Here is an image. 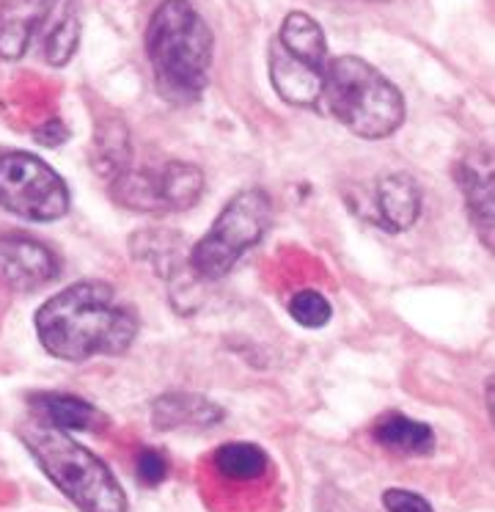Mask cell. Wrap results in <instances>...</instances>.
<instances>
[{
	"label": "cell",
	"mask_w": 495,
	"mask_h": 512,
	"mask_svg": "<svg viewBox=\"0 0 495 512\" xmlns=\"http://www.w3.org/2000/svg\"><path fill=\"white\" fill-rule=\"evenodd\" d=\"M33 323L44 350L61 361L121 356L138 336V314L102 281L61 290L36 312Z\"/></svg>",
	"instance_id": "6da1fadb"
},
{
	"label": "cell",
	"mask_w": 495,
	"mask_h": 512,
	"mask_svg": "<svg viewBox=\"0 0 495 512\" xmlns=\"http://www.w3.org/2000/svg\"><path fill=\"white\" fill-rule=\"evenodd\" d=\"M146 56L165 100L196 102L209 83L215 36L190 0H163L146 28Z\"/></svg>",
	"instance_id": "7a4b0ae2"
},
{
	"label": "cell",
	"mask_w": 495,
	"mask_h": 512,
	"mask_svg": "<svg viewBox=\"0 0 495 512\" xmlns=\"http://www.w3.org/2000/svg\"><path fill=\"white\" fill-rule=\"evenodd\" d=\"M20 441L31 452L36 466L83 512H130L124 488L91 449L77 444L64 430L47 424H22Z\"/></svg>",
	"instance_id": "3957f363"
},
{
	"label": "cell",
	"mask_w": 495,
	"mask_h": 512,
	"mask_svg": "<svg viewBox=\"0 0 495 512\" xmlns=\"http://www.w3.org/2000/svg\"><path fill=\"white\" fill-rule=\"evenodd\" d=\"M319 108L366 141L388 138L405 122L402 91L358 56L330 58Z\"/></svg>",
	"instance_id": "277c9868"
},
{
	"label": "cell",
	"mask_w": 495,
	"mask_h": 512,
	"mask_svg": "<svg viewBox=\"0 0 495 512\" xmlns=\"http://www.w3.org/2000/svg\"><path fill=\"white\" fill-rule=\"evenodd\" d=\"M328 61L322 25L306 12L286 14L267 53L275 94L292 108H319Z\"/></svg>",
	"instance_id": "5b68a950"
},
{
	"label": "cell",
	"mask_w": 495,
	"mask_h": 512,
	"mask_svg": "<svg viewBox=\"0 0 495 512\" xmlns=\"http://www.w3.org/2000/svg\"><path fill=\"white\" fill-rule=\"evenodd\" d=\"M273 221V201L262 188H245L234 193L218 212L209 232L193 245L190 268L201 281H218L242 256L262 243Z\"/></svg>",
	"instance_id": "8992f818"
},
{
	"label": "cell",
	"mask_w": 495,
	"mask_h": 512,
	"mask_svg": "<svg viewBox=\"0 0 495 512\" xmlns=\"http://www.w3.org/2000/svg\"><path fill=\"white\" fill-rule=\"evenodd\" d=\"M0 207L22 221L53 223L69 212V188L42 157L31 152H3Z\"/></svg>",
	"instance_id": "52a82bcc"
},
{
	"label": "cell",
	"mask_w": 495,
	"mask_h": 512,
	"mask_svg": "<svg viewBox=\"0 0 495 512\" xmlns=\"http://www.w3.org/2000/svg\"><path fill=\"white\" fill-rule=\"evenodd\" d=\"M121 201L141 212H185L196 207L204 193V174L193 163L171 160L160 174L121 171Z\"/></svg>",
	"instance_id": "ba28073f"
},
{
	"label": "cell",
	"mask_w": 495,
	"mask_h": 512,
	"mask_svg": "<svg viewBox=\"0 0 495 512\" xmlns=\"http://www.w3.org/2000/svg\"><path fill=\"white\" fill-rule=\"evenodd\" d=\"M61 273L58 256L36 237L0 234V284L14 292L42 290Z\"/></svg>",
	"instance_id": "9c48e42d"
},
{
	"label": "cell",
	"mask_w": 495,
	"mask_h": 512,
	"mask_svg": "<svg viewBox=\"0 0 495 512\" xmlns=\"http://www.w3.org/2000/svg\"><path fill=\"white\" fill-rule=\"evenodd\" d=\"M457 182L462 188L465 207L471 212L473 229L479 234L490 251H493V234H495V174H493V157L490 152L473 155L462 160L457 168Z\"/></svg>",
	"instance_id": "30bf717a"
},
{
	"label": "cell",
	"mask_w": 495,
	"mask_h": 512,
	"mask_svg": "<svg viewBox=\"0 0 495 512\" xmlns=\"http://www.w3.org/2000/svg\"><path fill=\"white\" fill-rule=\"evenodd\" d=\"M55 0H3L0 3V58L20 61L42 28Z\"/></svg>",
	"instance_id": "8fae6325"
},
{
	"label": "cell",
	"mask_w": 495,
	"mask_h": 512,
	"mask_svg": "<svg viewBox=\"0 0 495 512\" xmlns=\"http://www.w3.org/2000/svg\"><path fill=\"white\" fill-rule=\"evenodd\" d=\"M28 408L36 416V422L64 430V433H80L91 430L102 422L99 411L91 402L80 400L75 394H61V391H36L28 394Z\"/></svg>",
	"instance_id": "7c38bea8"
},
{
	"label": "cell",
	"mask_w": 495,
	"mask_h": 512,
	"mask_svg": "<svg viewBox=\"0 0 495 512\" xmlns=\"http://www.w3.org/2000/svg\"><path fill=\"white\" fill-rule=\"evenodd\" d=\"M380 223L391 232H407L421 215V188L410 174H385L374 193Z\"/></svg>",
	"instance_id": "4fadbf2b"
},
{
	"label": "cell",
	"mask_w": 495,
	"mask_h": 512,
	"mask_svg": "<svg viewBox=\"0 0 495 512\" xmlns=\"http://www.w3.org/2000/svg\"><path fill=\"white\" fill-rule=\"evenodd\" d=\"M377 444L396 452L402 457H427L435 449V433L432 427L418 419H410L405 413H385L372 427Z\"/></svg>",
	"instance_id": "5bb4252c"
},
{
	"label": "cell",
	"mask_w": 495,
	"mask_h": 512,
	"mask_svg": "<svg viewBox=\"0 0 495 512\" xmlns=\"http://www.w3.org/2000/svg\"><path fill=\"white\" fill-rule=\"evenodd\" d=\"M152 416L157 427L176 430V427H209V424L220 422L223 411L204 397L176 391V394H165L154 402Z\"/></svg>",
	"instance_id": "9a60e30c"
},
{
	"label": "cell",
	"mask_w": 495,
	"mask_h": 512,
	"mask_svg": "<svg viewBox=\"0 0 495 512\" xmlns=\"http://www.w3.org/2000/svg\"><path fill=\"white\" fill-rule=\"evenodd\" d=\"M215 468H218L220 477L234 479V482H251L267 471V455H264L262 446L231 441V444L218 446Z\"/></svg>",
	"instance_id": "2e32d148"
},
{
	"label": "cell",
	"mask_w": 495,
	"mask_h": 512,
	"mask_svg": "<svg viewBox=\"0 0 495 512\" xmlns=\"http://www.w3.org/2000/svg\"><path fill=\"white\" fill-rule=\"evenodd\" d=\"M77 47H80V20L77 14L69 9V12L58 20L50 36L44 39V58L47 64L53 67H64L69 64V58L75 56Z\"/></svg>",
	"instance_id": "e0dca14e"
},
{
	"label": "cell",
	"mask_w": 495,
	"mask_h": 512,
	"mask_svg": "<svg viewBox=\"0 0 495 512\" xmlns=\"http://www.w3.org/2000/svg\"><path fill=\"white\" fill-rule=\"evenodd\" d=\"M289 317L295 320L300 328H325L333 317V306L330 301L317 290H300L292 295L289 301Z\"/></svg>",
	"instance_id": "ac0fdd59"
},
{
	"label": "cell",
	"mask_w": 495,
	"mask_h": 512,
	"mask_svg": "<svg viewBox=\"0 0 495 512\" xmlns=\"http://www.w3.org/2000/svg\"><path fill=\"white\" fill-rule=\"evenodd\" d=\"M135 477L146 488H157L163 485L168 477V460L160 449H141L135 457Z\"/></svg>",
	"instance_id": "d6986e66"
},
{
	"label": "cell",
	"mask_w": 495,
	"mask_h": 512,
	"mask_svg": "<svg viewBox=\"0 0 495 512\" xmlns=\"http://www.w3.org/2000/svg\"><path fill=\"white\" fill-rule=\"evenodd\" d=\"M385 512H435L421 493L405 488H391L383 493Z\"/></svg>",
	"instance_id": "ffe728a7"
}]
</instances>
